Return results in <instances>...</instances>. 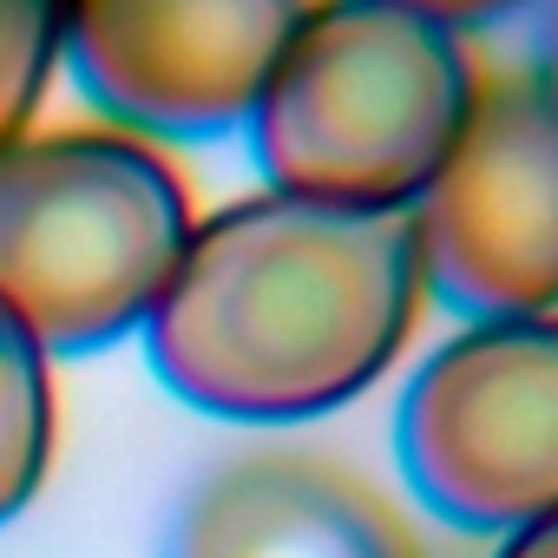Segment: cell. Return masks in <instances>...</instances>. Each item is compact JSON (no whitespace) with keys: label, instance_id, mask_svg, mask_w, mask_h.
<instances>
[{"label":"cell","instance_id":"obj_1","mask_svg":"<svg viewBox=\"0 0 558 558\" xmlns=\"http://www.w3.org/2000/svg\"><path fill=\"white\" fill-rule=\"evenodd\" d=\"M427 310L408 217L256 191L204 217L145 316L158 381L243 427H290L362 401Z\"/></svg>","mask_w":558,"mask_h":558},{"label":"cell","instance_id":"obj_2","mask_svg":"<svg viewBox=\"0 0 558 558\" xmlns=\"http://www.w3.org/2000/svg\"><path fill=\"white\" fill-rule=\"evenodd\" d=\"M486 60L473 40L381 0H316L250 106V158L269 191L408 217L453 158Z\"/></svg>","mask_w":558,"mask_h":558},{"label":"cell","instance_id":"obj_3","mask_svg":"<svg viewBox=\"0 0 558 558\" xmlns=\"http://www.w3.org/2000/svg\"><path fill=\"white\" fill-rule=\"evenodd\" d=\"M191 230V191L151 138L27 132L0 151V310L47 355H99L145 329Z\"/></svg>","mask_w":558,"mask_h":558},{"label":"cell","instance_id":"obj_4","mask_svg":"<svg viewBox=\"0 0 558 558\" xmlns=\"http://www.w3.org/2000/svg\"><path fill=\"white\" fill-rule=\"evenodd\" d=\"M408 493L453 532H525L558 512V310L460 323L401 388Z\"/></svg>","mask_w":558,"mask_h":558},{"label":"cell","instance_id":"obj_5","mask_svg":"<svg viewBox=\"0 0 558 558\" xmlns=\"http://www.w3.org/2000/svg\"><path fill=\"white\" fill-rule=\"evenodd\" d=\"M427 303L460 323L558 310V112L532 66H493L480 106L408 210Z\"/></svg>","mask_w":558,"mask_h":558},{"label":"cell","instance_id":"obj_6","mask_svg":"<svg viewBox=\"0 0 558 558\" xmlns=\"http://www.w3.org/2000/svg\"><path fill=\"white\" fill-rule=\"evenodd\" d=\"M316 0H66L86 99L138 138H230L250 125Z\"/></svg>","mask_w":558,"mask_h":558},{"label":"cell","instance_id":"obj_7","mask_svg":"<svg viewBox=\"0 0 558 558\" xmlns=\"http://www.w3.org/2000/svg\"><path fill=\"white\" fill-rule=\"evenodd\" d=\"M171 558H427L408 519L342 460L269 447L217 466L171 525Z\"/></svg>","mask_w":558,"mask_h":558},{"label":"cell","instance_id":"obj_8","mask_svg":"<svg viewBox=\"0 0 558 558\" xmlns=\"http://www.w3.org/2000/svg\"><path fill=\"white\" fill-rule=\"evenodd\" d=\"M53 466V368L47 349L0 310V525L21 519Z\"/></svg>","mask_w":558,"mask_h":558},{"label":"cell","instance_id":"obj_9","mask_svg":"<svg viewBox=\"0 0 558 558\" xmlns=\"http://www.w3.org/2000/svg\"><path fill=\"white\" fill-rule=\"evenodd\" d=\"M60 60H66V0H0V151L27 138Z\"/></svg>","mask_w":558,"mask_h":558},{"label":"cell","instance_id":"obj_10","mask_svg":"<svg viewBox=\"0 0 558 558\" xmlns=\"http://www.w3.org/2000/svg\"><path fill=\"white\" fill-rule=\"evenodd\" d=\"M381 8H401V14H414V21H434V27L473 40V34H486V27H506V21H519V14H538L545 0H381Z\"/></svg>","mask_w":558,"mask_h":558},{"label":"cell","instance_id":"obj_11","mask_svg":"<svg viewBox=\"0 0 558 558\" xmlns=\"http://www.w3.org/2000/svg\"><path fill=\"white\" fill-rule=\"evenodd\" d=\"M538 14H545V21H538V53H532L525 66H532L538 93H545V99H551V112H558V0H545Z\"/></svg>","mask_w":558,"mask_h":558},{"label":"cell","instance_id":"obj_12","mask_svg":"<svg viewBox=\"0 0 558 558\" xmlns=\"http://www.w3.org/2000/svg\"><path fill=\"white\" fill-rule=\"evenodd\" d=\"M493 558H558V512L538 519V525H525V532H506Z\"/></svg>","mask_w":558,"mask_h":558}]
</instances>
